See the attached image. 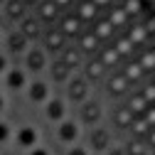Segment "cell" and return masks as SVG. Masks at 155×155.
Returning a JSON list of instances; mask_svg holds the SVG:
<instances>
[{
  "label": "cell",
  "mask_w": 155,
  "mask_h": 155,
  "mask_svg": "<svg viewBox=\"0 0 155 155\" xmlns=\"http://www.w3.org/2000/svg\"><path fill=\"white\" fill-rule=\"evenodd\" d=\"M25 64H27V69H32V71H42L45 67H49V64H47V54H45V49H42V47H32V49H27V54H25Z\"/></svg>",
  "instance_id": "obj_1"
},
{
  "label": "cell",
  "mask_w": 155,
  "mask_h": 155,
  "mask_svg": "<svg viewBox=\"0 0 155 155\" xmlns=\"http://www.w3.org/2000/svg\"><path fill=\"white\" fill-rule=\"evenodd\" d=\"M5 84H8V89H12V91H20V89H25L27 86V74H25V69H10L8 74H5Z\"/></svg>",
  "instance_id": "obj_2"
},
{
  "label": "cell",
  "mask_w": 155,
  "mask_h": 155,
  "mask_svg": "<svg viewBox=\"0 0 155 155\" xmlns=\"http://www.w3.org/2000/svg\"><path fill=\"white\" fill-rule=\"evenodd\" d=\"M27 94H30V101L32 104H47L49 101V86L45 81H32L30 89H27Z\"/></svg>",
  "instance_id": "obj_3"
},
{
  "label": "cell",
  "mask_w": 155,
  "mask_h": 155,
  "mask_svg": "<svg viewBox=\"0 0 155 155\" xmlns=\"http://www.w3.org/2000/svg\"><path fill=\"white\" fill-rule=\"evenodd\" d=\"M76 135H79V126H76L74 121H62L59 126H57V138H59L62 143H74Z\"/></svg>",
  "instance_id": "obj_4"
},
{
  "label": "cell",
  "mask_w": 155,
  "mask_h": 155,
  "mask_svg": "<svg viewBox=\"0 0 155 155\" xmlns=\"http://www.w3.org/2000/svg\"><path fill=\"white\" fill-rule=\"evenodd\" d=\"M45 116H47V118L49 121H64V116H67V104L64 101H59V99H49L47 101V106H45Z\"/></svg>",
  "instance_id": "obj_5"
},
{
  "label": "cell",
  "mask_w": 155,
  "mask_h": 155,
  "mask_svg": "<svg viewBox=\"0 0 155 155\" xmlns=\"http://www.w3.org/2000/svg\"><path fill=\"white\" fill-rule=\"evenodd\" d=\"M15 140H17L20 148H35V145H37V130H35L32 126H22L20 130H17Z\"/></svg>",
  "instance_id": "obj_6"
},
{
  "label": "cell",
  "mask_w": 155,
  "mask_h": 155,
  "mask_svg": "<svg viewBox=\"0 0 155 155\" xmlns=\"http://www.w3.org/2000/svg\"><path fill=\"white\" fill-rule=\"evenodd\" d=\"M89 138H91V145L99 148V150L111 148V130H106V128H94L89 133Z\"/></svg>",
  "instance_id": "obj_7"
},
{
  "label": "cell",
  "mask_w": 155,
  "mask_h": 155,
  "mask_svg": "<svg viewBox=\"0 0 155 155\" xmlns=\"http://www.w3.org/2000/svg\"><path fill=\"white\" fill-rule=\"evenodd\" d=\"M49 71H52V79H54V81H67V79H71V67H67L64 62H54V64L49 67Z\"/></svg>",
  "instance_id": "obj_8"
},
{
  "label": "cell",
  "mask_w": 155,
  "mask_h": 155,
  "mask_svg": "<svg viewBox=\"0 0 155 155\" xmlns=\"http://www.w3.org/2000/svg\"><path fill=\"white\" fill-rule=\"evenodd\" d=\"M25 3H22V0H8V8H5V12L12 17V20H20V17L25 15Z\"/></svg>",
  "instance_id": "obj_9"
},
{
  "label": "cell",
  "mask_w": 155,
  "mask_h": 155,
  "mask_svg": "<svg viewBox=\"0 0 155 155\" xmlns=\"http://www.w3.org/2000/svg\"><path fill=\"white\" fill-rule=\"evenodd\" d=\"M8 45H10L12 52H25V47H27V37H25L22 32H12V35L8 37Z\"/></svg>",
  "instance_id": "obj_10"
},
{
  "label": "cell",
  "mask_w": 155,
  "mask_h": 155,
  "mask_svg": "<svg viewBox=\"0 0 155 155\" xmlns=\"http://www.w3.org/2000/svg\"><path fill=\"white\" fill-rule=\"evenodd\" d=\"M25 37H27V40H30V37H37V35H40V25H37V20H32V17H27V20L22 22V30H20Z\"/></svg>",
  "instance_id": "obj_11"
},
{
  "label": "cell",
  "mask_w": 155,
  "mask_h": 155,
  "mask_svg": "<svg viewBox=\"0 0 155 155\" xmlns=\"http://www.w3.org/2000/svg\"><path fill=\"white\" fill-rule=\"evenodd\" d=\"M10 135H12L10 126H8L5 121H0V145H3V143H8V140H10Z\"/></svg>",
  "instance_id": "obj_12"
},
{
  "label": "cell",
  "mask_w": 155,
  "mask_h": 155,
  "mask_svg": "<svg viewBox=\"0 0 155 155\" xmlns=\"http://www.w3.org/2000/svg\"><path fill=\"white\" fill-rule=\"evenodd\" d=\"M67 155H89V150H86L84 145H71V148L67 150Z\"/></svg>",
  "instance_id": "obj_13"
},
{
  "label": "cell",
  "mask_w": 155,
  "mask_h": 155,
  "mask_svg": "<svg viewBox=\"0 0 155 155\" xmlns=\"http://www.w3.org/2000/svg\"><path fill=\"white\" fill-rule=\"evenodd\" d=\"M30 155H49V150H47V148H37V145H35V148H30Z\"/></svg>",
  "instance_id": "obj_14"
},
{
  "label": "cell",
  "mask_w": 155,
  "mask_h": 155,
  "mask_svg": "<svg viewBox=\"0 0 155 155\" xmlns=\"http://www.w3.org/2000/svg\"><path fill=\"white\" fill-rule=\"evenodd\" d=\"M5 67H8V57H5V54H0V74L5 71Z\"/></svg>",
  "instance_id": "obj_15"
},
{
  "label": "cell",
  "mask_w": 155,
  "mask_h": 155,
  "mask_svg": "<svg viewBox=\"0 0 155 155\" xmlns=\"http://www.w3.org/2000/svg\"><path fill=\"white\" fill-rule=\"evenodd\" d=\"M5 108V99H3V96H0V111H3Z\"/></svg>",
  "instance_id": "obj_16"
},
{
  "label": "cell",
  "mask_w": 155,
  "mask_h": 155,
  "mask_svg": "<svg viewBox=\"0 0 155 155\" xmlns=\"http://www.w3.org/2000/svg\"><path fill=\"white\" fill-rule=\"evenodd\" d=\"M0 3H5V0H0Z\"/></svg>",
  "instance_id": "obj_17"
}]
</instances>
